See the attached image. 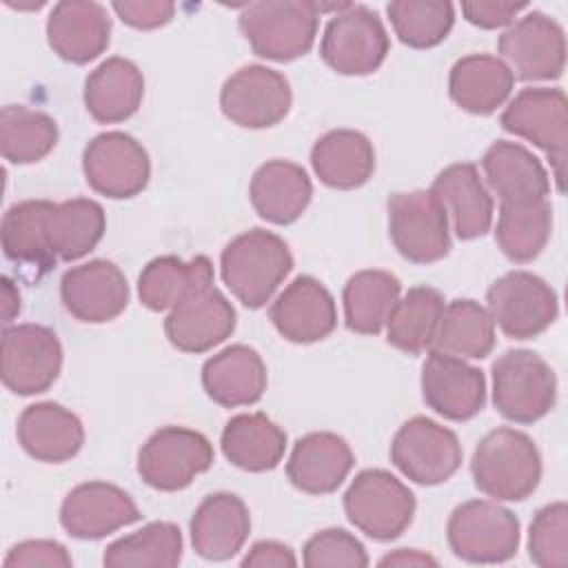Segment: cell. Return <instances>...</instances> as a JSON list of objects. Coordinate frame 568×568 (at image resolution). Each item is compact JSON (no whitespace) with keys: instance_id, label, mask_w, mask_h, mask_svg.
<instances>
[{"instance_id":"1","label":"cell","mask_w":568,"mask_h":568,"mask_svg":"<svg viewBox=\"0 0 568 568\" xmlns=\"http://www.w3.org/2000/svg\"><path fill=\"white\" fill-rule=\"evenodd\" d=\"M470 475L479 493L495 501H521L541 481V455L535 442L510 426L486 433L473 450Z\"/></svg>"},{"instance_id":"2","label":"cell","mask_w":568,"mask_h":568,"mask_svg":"<svg viewBox=\"0 0 568 568\" xmlns=\"http://www.w3.org/2000/svg\"><path fill=\"white\" fill-rule=\"evenodd\" d=\"M293 271L288 244L266 231L251 229L233 237L220 255V273L226 288L246 306L262 308Z\"/></svg>"},{"instance_id":"3","label":"cell","mask_w":568,"mask_h":568,"mask_svg":"<svg viewBox=\"0 0 568 568\" xmlns=\"http://www.w3.org/2000/svg\"><path fill=\"white\" fill-rule=\"evenodd\" d=\"M320 11L311 0H260L240 13V31L253 53L273 62H291L313 49Z\"/></svg>"},{"instance_id":"4","label":"cell","mask_w":568,"mask_h":568,"mask_svg":"<svg viewBox=\"0 0 568 568\" xmlns=\"http://www.w3.org/2000/svg\"><path fill=\"white\" fill-rule=\"evenodd\" d=\"M493 404L515 424H535L557 399V377L548 362L526 348L501 353L493 362Z\"/></svg>"},{"instance_id":"5","label":"cell","mask_w":568,"mask_h":568,"mask_svg":"<svg viewBox=\"0 0 568 568\" xmlns=\"http://www.w3.org/2000/svg\"><path fill=\"white\" fill-rule=\"evenodd\" d=\"M499 124L546 153L561 193L568 162V104L564 91L548 87L521 89L501 111Z\"/></svg>"},{"instance_id":"6","label":"cell","mask_w":568,"mask_h":568,"mask_svg":"<svg viewBox=\"0 0 568 568\" xmlns=\"http://www.w3.org/2000/svg\"><path fill=\"white\" fill-rule=\"evenodd\" d=\"M415 495L384 468H366L355 475L344 493L348 521L375 541L397 539L413 521Z\"/></svg>"},{"instance_id":"7","label":"cell","mask_w":568,"mask_h":568,"mask_svg":"<svg viewBox=\"0 0 568 568\" xmlns=\"http://www.w3.org/2000/svg\"><path fill=\"white\" fill-rule=\"evenodd\" d=\"M446 539L462 561L504 564L517 555L519 519L499 501L468 499L450 513Z\"/></svg>"},{"instance_id":"8","label":"cell","mask_w":568,"mask_h":568,"mask_svg":"<svg viewBox=\"0 0 568 568\" xmlns=\"http://www.w3.org/2000/svg\"><path fill=\"white\" fill-rule=\"evenodd\" d=\"M388 237L413 264H433L450 251V222L430 189L399 191L386 202Z\"/></svg>"},{"instance_id":"9","label":"cell","mask_w":568,"mask_h":568,"mask_svg":"<svg viewBox=\"0 0 568 568\" xmlns=\"http://www.w3.org/2000/svg\"><path fill=\"white\" fill-rule=\"evenodd\" d=\"M390 49L382 18L364 7L348 4L324 27L320 55L339 75H368L377 71Z\"/></svg>"},{"instance_id":"10","label":"cell","mask_w":568,"mask_h":568,"mask_svg":"<svg viewBox=\"0 0 568 568\" xmlns=\"http://www.w3.org/2000/svg\"><path fill=\"white\" fill-rule=\"evenodd\" d=\"M488 313L510 339H532L557 320L555 288L530 271H510L486 291Z\"/></svg>"},{"instance_id":"11","label":"cell","mask_w":568,"mask_h":568,"mask_svg":"<svg viewBox=\"0 0 568 568\" xmlns=\"http://www.w3.org/2000/svg\"><path fill=\"white\" fill-rule=\"evenodd\" d=\"M213 466L211 442L184 426L158 428L138 453V475L142 481L162 493H175Z\"/></svg>"},{"instance_id":"12","label":"cell","mask_w":568,"mask_h":568,"mask_svg":"<svg viewBox=\"0 0 568 568\" xmlns=\"http://www.w3.org/2000/svg\"><path fill=\"white\" fill-rule=\"evenodd\" d=\"M62 371V344L42 324L4 326L0 342L2 384L16 395H40Z\"/></svg>"},{"instance_id":"13","label":"cell","mask_w":568,"mask_h":568,"mask_svg":"<svg viewBox=\"0 0 568 568\" xmlns=\"http://www.w3.org/2000/svg\"><path fill=\"white\" fill-rule=\"evenodd\" d=\"M462 457L464 450L457 435L424 415L404 422L390 442V462L419 486L448 481L459 470Z\"/></svg>"},{"instance_id":"14","label":"cell","mask_w":568,"mask_h":568,"mask_svg":"<svg viewBox=\"0 0 568 568\" xmlns=\"http://www.w3.org/2000/svg\"><path fill=\"white\" fill-rule=\"evenodd\" d=\"M87 184L111 200L142 193L151 180L146 149L124 131H104L89 140L82 153Z\"/></svg>"},{"instance_id":"15","label":"cell","mask_w":568,"mask_h":568,"mask_svg":"<svg viewBox=\"0 0 568 568\" xmlns=\"http://www.w3.org/2000/svg\"><path fill=\"white\" fill-rule=\"evenodd\" d=\"M293 104L288 80L264 64L240 67L220 91V109L242 129H268L282 122Z\"/></svg>"},{"instance_id":"16","label":"cell","mask_w":568,"mask_h":568,"mask_svg":"<svg viewBox=\"0 0 568 568\" xmlns=\"http://www.w3.org/2000/svg\"><path fill=\"white\" fill-rule=\"evenodd\" d=\"M497 49L519 80H557L566 67V36L557 20L528 11L499 36Z\"/></svg>"},{"instance_id":"17","label":"cell","mask_w":568,"mask_h":568,"mask_svg":"<svg viewBox=\"0 0 568 568\" xmlns=\"http://www.w3.org/2000/svg\"><path fill=\"white\" fill-rule=\"evenodd\" d=\"M422 397L444 419H473L486 404V375L466 359L428 351L422 364Z\"/></svg>"},{"instance_id":"18","label":"cell","mask_w":568,"mask_h":568,"mask_svg":"<svg viewBox=\"0 0 568 568\" xmlns=\"http://www.w3.org/2000/svg\"><path fill=\"white\" fill-rule=\"evenodd\" d=\"M140 508L126 490L109 481H84L67 493L60 526L73 539H102L140 519Z\"/></svg>"},{"instance_id":"19","label":"cell","mask_w":568,"mask_h":568,"mask_svg":"<svg viewBox=\"0 0 568 568\" xmlns=\"http://www.w3.org/2000/svg\"><path fill=\"white\" fill-rule=\"evenodd\" d=\"M64 308L87 324L115 320L129 304V284L111 260H89L64 271L60 280Z\"/></svg>"},{"instance_id":"20","label":"cell","mask_w":568,"mask_h":568,"mask_svg":"<svg viewBox=\"0 0 568 568\" xmlns=\"http://www.w3.org/2000/svg\"><path fill=\"white\" fill-rule=\"evenodd\" d=\"M268 317L275 331L293 344L322 342L337 326L335 300L313 275H297L273 300Z\"/></svg>"},{"instance_id":"21","label":"cell","mask_w":568,"mask_h":568,"mask_svg":"<svg viewBox=\"0 0 568 568\" xmlns=\"http://www.w3.org/2000/svg\"><path fill=\"white\" fill-rule=\"evenodd\" d=\"M235 331V308L213 284L173 306L164 320L171 346L182 353H206Z\"/></svg>"},{"instance_id":"22","label":"cell","mask_w":568,"mask_h":568,"mask_svg":"<svg viewBox=\"0 0 568 568\" xmlns=\"http://www.w3.org/2000/svg\"><path fill=\"white\" fill-rule=\"evenodd\" d=\"M111 40V18L93 0H62L47 18V42L58 58L87 64L102 55Z\"/></svg>"},{"instance_id":"23","label":"cell","mask_w":568,"mask_h":568,"mask_svg":"<svg viewBox=\"0 0 568 568\" xmlns=\"http://www.w3.org/2000/svg\"><path fill=\"white\" fill-rule=\"evenodd\" d=\"M355 455L344 437L315 430L300 437L286 462L288 481L308 495L335 493L353 470Z\"/></svg>"},{"instance_id":"24","label":"cell","mask_w":568,"mask_h":568,"mask_svg":"<svg viewBox=\"0 0 568 568\" xmlns=\"http://www.w3.org/2000/svg\"><path fill=\"white\" fill-rule=\"evenodd\" d=\"M189 532L191 546L202 559L226 561L242 550L251 532L248 508L233 493H211L195 508Z\"/></svg>"},{"instance_id":"25","label":"cell","mask_w":568,"mask_h":568,"mask_svg":"<svg viewBox=\"0 0 568 568\" xmlns=\"http://www.w3.org/2000/svg\"><path fill=\"white\" fill-rule=\"evenodd\" d=\"M22 450L36 462L62 464L75 457L84 444V426L75 413L58 402L27 406L16 424Z\"/></svg>"},{"instance_id":"26","label":"cell","mask_w":568,"mask_h":568,"mask_svg":"<svg viewBox=\"0 0 568 568\" xmlns=\"http://www.w3.org/2000/svg\"><path fill=\"white\" fill-rule=\"evenodd\" d=\"M430 193L444 206L459 240H477L490 231L493 197L473 162H455L439 171Z\"/></svg>"},{"instance_id":"27","label":"cell","mask_w":568,"mask_h":568,"mask_svg":"<svg viewBox=\"0 0 568 568\" xmlns=\"http://www.w3.org/2000/svg\"><path fill=\"white\" fill-rule=\"evenodd\" d=\"M266 364L262 355L246 344H231L211 355L202 366V386L206 395L224 406H251L266 390Z\"/></svg>"},{"instance_id":"28","label":"cell","mask_w":568,"mask_h":568,"mask_svg":"<svg viewBox=\"0 0 568 568\" xmlns=\"http://www.w3.org/2000/svg\"><path fill=\"white\" fill-rule=\"evenodd\" d=\"M255 213L271 224H293L313 197L308 173L291 160H268L255 169L248 186Z\"/></svg>"},{"instance_id":"29","label":"cell","mask_w":568,"mask_h":568,"mask_svg":"<svg viewBox=\"0 0 568 568\" xmlns=\"http://www.w3.org/2000/svg\"><path fill=\"white\" fill-rule=\"evenodd\" d=\"M481 169L501 204L546 200L550 193V180L539 158L519 142H493L481 158Z\"/></svg>"},{"instance_id":"30","label":"cell","mask_w":568,"mask_h":568,"mask_svg":"<svg viewBox=\"0 0 568 568\" xmlns=\"http://www.w3.org/2000/svg\"><path fill=\"white\" fill-rule=\"evenodd\" d=\"M515 75L508 64L490 53H470L450 67V100L466 113L490 115L513 93Z\"/></svg>"},{"instance_id":"31","label":"cell","mask_w":568,"mask_h":568,"mask_svg":"<svg viewBox=\"0 0 568 568\" xmlns=\"http://www.w3.org/2000/svg\"><path fill=\"white\" fill-rule=\"evenodd\" d=\"M144 75L135 62L113 55L100 62L84 80V106L100 124L129 120L142 104Z\"/></svg>"},{"instance_id":"32","label":"cell","mask_w":568,"mask_h":568,"mask_svg":"<svg viewBox=\"0 0 568 568\" xmlns=\"http://www.w3.org/2000/svg\"><path fill=\"white\" fill-rule=\"evenodd\" d=\"M311 166L322 184L351 191L373 178L375 149L359 131L333 129L315 140L311 149Z\"/></svg>"},{"instance_id":"33","label":"cell","mask_w":568,"mask_h":568,"mask_svg":"<svg viewBox=\"0 0 568 568\" xmlns=\"http://www.w3.org/2000/svg\"><path fill=\"white\" fill-rule=\"evenodd\" d=\"M213 284V264L206 255L182 260L178 255L153 257L138 277V297L149 311H171L189 295Z\"/></svg>"},{"instance_id":"34","label":"cell","mask_w":568,"mask_h":568,"mask_svg":"<svg viewBox=\"0 0 568 568\" xmlns=\"http://www.w3.org/2000/svg\"><path fill=\"white\" fill-rule=\"evenodd\" d=\"M220 446L233 466L246 473H266L282 462L286 433L264 413H240L226 422Z\"/></svg>"},{"instance_id":"35","label":"cell","mask_w":568,"mask_h":568,"mask_svg":"<svg viewBox=\"0 0 568 568\" xmlns=\"http://www.w3.org/2000/svg\"><path fill=\"white\" fill-rule=\"evenodd\" d=\"M44 229L53 255L64 262H73L91 253L102 240L106 229L104 209L89 197L51 202Z\"/></svg>"},{"instance_id":"36","label":"cell","mask_w":568,"mask_h":568,"mask_svg":"<svg viewBox=\"0 0 568 568\" xmlns=\"http://www.w3.org/2000/svg\"><path fill=\"white\" fill-rule=\"evenodd\" d=\"M402 293L399 280L379 268H364L348 277L342 291L346 328L359 335H377Z\"/></svg>"},{"instance_id":"37","label":"cell","mask_w":568,"mask_h":568,"mask_svg":"<svg viewBox=\"0 0 568 568\" xmlns=\"http://www.w3.org/2000/svg\"><path fill=\"white\" fill-rule=\"evenodd\" d=\"M493 348L495 322L479 302L453 300L444 306L428 351L459 359H484Z\"/></svg>"},{"instance_id":"38","label":"cell","mask_w":568,"mask_h":568,"mask_svg":"<svg viewBox=\"0 0 568 568\" xmlns=\"http://www.w3.org/2000/svg\"><path fill=\"white\" fill-rule=\"evenodd\" d=\"M444 306V295L437 288L426 284L408 288L386 322V342L408 355L428 351Z\"/></svg>"},{"instance_id":"39","label":"cell","mask_w":568,"mask_h":568,"mask_svg":"<svg viewBox=\"0 0 568 568\" xmlns=\"http://www.w3.org/2000/svg\"><path fill=\"white\" fill-rule=\"evenodd\" d=\"M552 231V206L548 200L501 204L495 226V242L515 262H532L548 244Z\"/></svg>"},{"instance_id":"40","label":"cell","mask_w":568,"mask_h":568,"mask_svg":"<svg viewBox=\"0 0 568 568\" xmlns=\"http://www.w3.org/2000/svg\"><path fill=\"white\" fill-rule=\"evenodd\" d=\"M58 144L55 120L24 104H7L0 111V153L11 164H33Z\"/></svg>"},{"instance_id":"41","label":"cell","mask_w":568,"mask_h":568,"mask_svg":"<svg viewBox=\"0 0 568 568\" xmlns=\"http://www.w3.org/2000/svg\"><path fill=\"white\" fill-rule=\"evenodd\" d=\"M49 204V200H22L7 209L2 215L0 237L2 251L9 260L42 268L53 266L55 255L49 246L44 229Z\"/></svg>"},{"instance_id":"42","label":"cell","mask_w":568,"mask_h":568,"mask_svg":"<svg viewBox=\"0 0 568 568\" xmlns=\"http://www.w3.org/2000/svg\"><path fill=\"white\" fill-rule=\"evenodd\" d=\"M182 559V532L171 521H151L106 546L102 564L109 568L153 566L173 568Z\"/></svg>"},{"instance_id":"43","label":"cell","mask_w":568,"mask_h":568,"mask_svg":"<svg viewBox=\"0 0 568 568\" xmlns=\"http://www.w3.org/2000/svg\"><path fill=\"white\" fill-rule=\"evenodd\" d=\"M386 13L399 42L410 49L437 47L455 24V4L448 0H393Z\"/></svg>"},{"instance_id":"44","label":"cell","mask_w":568,"mask_h":568,"mask_svg":"<svg viewBox=\"0 0 568 568\" xmlns=\"http://www.w3.org/2000/svg\"><path fill=\"white\" fill-rule=\"evenodd\" d=\"M528 557L541 568L568 566V506L552 501L537 510L528 528Z\"/></svg>"},{"instance_id":"45","label":"cell","mask_w":568,"mask_h":568,"mask_svg":"<svg viewBox=\"0 0 568 568\" xmlns=\"http://www.w3.org/2000/svg\"><path fill=\"white\" fill-rule=\"evenodd\" d=\"M302 561L306 568H364L368 566V555L348 530L324 528L304 544Z\"/></svg>"},{"instance_id":"46","label":"cell","mask_w":568,"mask_h":568,"mask_svg":"<svg viewBox=\"0 0 568 568\" xmlns=\"http://www.w3.org/2000/svg\"><path fill=\"white\" fill-rule=\"evenodd\" d=\"M4 568H69L73 566V559L69 550L53 539H27L9 548L4 561Z\"/></svg>"},{"instance_id":"47","label":"cell","mask_w":568,"mask_h":568,"mask_svg":"<svg viewBox=\"0 0 568 568\" xmlns=\"http://www.w3.org/2000/svg\"><path fill=\"white\" fill-rule=\"evenodd\" d=\"M111 9L124 24L142 31L164 27L175 13V4L171 0H118Z\"/></svg>"},{"instance_id":"48","label":"cell","mask_w":568,"mask_h":568,"mask_svg":"<svg viewBox=\"0 0 568 568\" xmlns=\"http://www.w3.org/2000/svg\"><path fill=\"white\" fill-rule=\"evenodd\" d=\"M526 2H510V0H475L462 2L464 18L479 27V29H499L515 22V18L526 11Z\"/></svg>"},{"instance_id":"49","label":"cell","mask_w":568,"mask_h":568,"mask_svg":"<svg viewBox=\"0 0 568 568\" xmlns=\"http://www.w3.org/2000/svg\"><path fill=\"white\" fill-rule=\"evenodd\" d=\"M244 568H293L297 566L295 552L275 539L255 541L242 559Z\"/></svg>"},{"instance_id":"50","label":"cell","mask_w":568,"mask_h":568,"mask_svg":"<svg viewBox=\"0 0 568 568\" xmlns=\"http://www.w3.org/2000/svg\"><path fill=\"white\" fill-rule=\"evenodd\" d=\"M379 566H437V559L415 548H397L382 557Z\"/></svg>"},{"instance_id":"51","label":"cell","mask_w":568,"mask_h":568,"mask_svg":"<svg viewBox=\"0 0 568 568\" xmlns=\"http://www.w3.org/2000/svg\"><path fill=\"white\" fill-rule=\"evenodd\" d=\"M18 313H20V291H18V286L4 275V277H2V322H4V324H11Z\"/></svg>"}]
</instances>
